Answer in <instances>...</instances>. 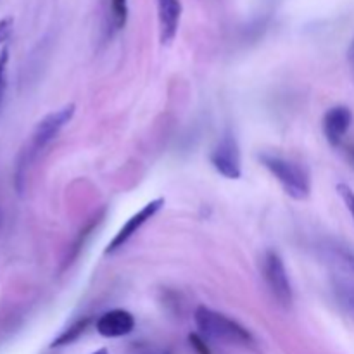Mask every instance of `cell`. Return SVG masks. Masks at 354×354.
<instances>
[{"label": "cell", "mask_w": 354, "mask_h": 354, "mask_svg": "<svg viewBox=\"0 0 354 354\" xmlns=\"http://www.w3.org/2000/svg\"><path fill=\"white\" fill-rule=\"evenodd\" d=\"M194 320L201 334L211 341L244 348H251L254 344V337L244 325L213 308L199 306L194 313Z\"/></svg>", "instance_id": "cell-1"}, {"label": "cell", "mask_w": 354, "mask_h": 354, "mask_svg": "<svg viewBox=\"0 0 354 354\" xmlns=\"http://www.w3.org/2000/svg\"><path fill=\"white\" fill-rule=\"evenodd\" d=\"M92 354H109V353H107L106 348H102V349H99V351H95V353H92Z\"/></svg>", "instance_id": "cell-20"}, {"label": "cell", "mask_w": 354, "mask_h": 354, "mask_svg": "<svg viewBox=\"0 0 354 354\" xmlns=\"http://www.w3.org/2000/svg\"><path fill=\"white\" fill-rule=\"evenodd\" d=\"M263 277L272 296L282 306H290L292 303V283L287 273L286 263L277 251H266L263 258Z\"/></svg>", "instance_id": "cell-4"}, {"label": "cell", "mask_w": 354, "mask_h": 354, "mask_svg": "<svg viewBox=\"0 0 354 354\" xmlns=\"http://www.w3.org/2000/svg\"><path fill=\"white\" fill-rule=\"evenodd\" d=\"M190 344H192V348L196 349L199 354H211L209 349H207L206 342H204V339H201L199 335H190Z\"/></svg>", "instance_id": "cell-15"}, {"label": "cell", "mask_w": 354, "mask_h": 354, "mask_svg": "<svg viewBox=\"0 0 354 354\" xmlns=\"http://www.w3.org/2000/svg\"><path fill=\"white\" fill-rule=\"evenodd\" d=\"M158 354H169V353H158Z\"/></svg>", "instance_id": "cell-21"}, {"label": "cell", "mask_w": 354, "mask_h": 354, "mask_svg": "<svg viewBox=\"0 0 354 354\" xmlns=\"http://www.w3.org/2000/svg\"><path fill=\"white\" fill-rule=\"evenodd\" d=\"M12 17H2V19H0V45L6 44V41L9 40V37L12 35Z\"/></svg>", "instance_id": "cell-14"}, {"label": "cell", "mask_w": 354, "mask_h": 354, "mask_svg": "<svg viewBox=\"0 0 354 354\" xmlns=\"http://www.w3.org/2000/svg\"><path fill=\"white\" fill-rule=\"evenodd\" d=\"M353 124V111L348 106H334L325 113L322 127L324 135L332 147H339Z\"/></svg>", "instance_id": "cell-7"}, {"label": "cell", "mask_w": 354, "mask_h": 354, "mask_svg": "<svg viewBox=\"0 0 354 354\" xmlns=\"http://www.w3.org/2000/svg\"><path fill=\"white\" fill-rule=\"evenodd\" d=\"M109 14L114 30H123L128 21V0H109Z\"/></svg>", "instance_id": "cell-10"}, {"label": "cell", "mask_w": 354, "mask_h": 354, "mask_svg": "<svg viewBox=\"0 0 354 354\" xmlns=\"http://www.w3.org/2000/svg\"><path fill=\"white\" fill-rule=\"evenodd\" d=\"M344 299H346V303L349 304V308H351V310L354 311V290H346L344 292Z\"/></svg>", "instance_id": "cell-17"}, {"label": "cell", "mask_w": 354, "mask_h": 354, "mask_svg": "<svg viewBox=\"0 0 354 354\" xmlns=\"http://www.w3.org/2000/svg\"><path fill=\"white\" fill-rule=\"evenodd\" d=\"M7 66H9V48L3 47L0 50V106L7 88Z\"/></svg>", "instance_id": "cell-12"}, {"label": "cell", "mask_w": 354, "mask_h": 354, "mask_svg": "<svg viewBox=\"0 0 354 354\" xmlns=\"http://www.w3.org/2000/svg\"><path fill=\"white\" fill-rule=\"evenodd\" d=\"M75 104H68V106H62L61 109L52 111L47 116L41 118L40 121L35 127L33 133H31L30 144H28V151H24V162L23 165H17V182L21 180V175H23V168L35 159V156L38 152L44 151L55 137L62 131V128L73 120L75 116Z\"/></svg>", "instance_id": "cell-3"}, {"label": "cell", "mask_w": 354, "mask_h": 354, "mask_svg": "<svg viewBox=\"0 0 354 354\" xmlns=\"http://www.w3.org/2000/svg\"><path fill=\"white\" fill-rule=\"evenodd\" d=\"M337 192H339V196L342 197V201H344L346 206H348L349 213H351V216L354 220V190L349 185H346V183H339Z\"/></svg>", "instance_id": "cell-13"}, {"label": "cell", "mask_w": 354, "mask_h": 354, "mask_svg": "<svg viewBox=\"0 0 354 354\" xmlns=\"http://www.w3.org/2000/svg\"><path fill=\"white\" fill-rule=\"evenodd\" d=\"M342 261H344L349 268L354 270V254L353 252H342Z\"/></svg>", "instance_id": "cell-16"}, {"label": "cell", "mask_w": 354, "mask_h": 354, "mask_svg": "<svg viewBox=\"0 0 354 354\" xmlns=\"http://www.w3.org/2000/svg\"><path fill=\"white\" fill-rule=\"evenodd\" d=\"M97 332L102 337L107 339H118L124 337V335L131 334L135 328V317L127 310H109L99 317L95 324Z\"/></svg>", "instance_id": "cell-8"}, {"label": "cell", "mask_w": 354, "mask_h": 354, "mask_svg": "<svg viewBox=\"0 0 354 354\" xmlns=\"http://www.w3.org/2000/svg\"><path fill=\"white\" fill-rule=\"evenodd\" d=\"M85 327H86V320L78 322V324L71 325L68 330L62 332V334L59 335V337L55 339L54 342H52V348H61V346H68V344H71V342H75L76 339H78L80 335L83 334Z\"/></svg>", "instance_id": "cell-11"}, {"label": "cell", "mask_w": 354, "mask_h": 354, "mask_svg": "<svg viewBox=\"0 0 354 354\" xmlns=\"http://www.w3.org/2000/svg\"><path fill=\"white\" fill-rule=\"evenodd\" d=\"M213 168L227 180H239L242 176V156L237 138L227 131L216 142L209 154Z\"/></svg>", "instance_id": "cell-5"}, {"label": "cell", "mask_w": 354, "mask_h": 354, "mask_svg": "<svg viewBox=\"0 0 354 354\" xmlns=\"http://www.w3.org/2000/svg\"><path fill=\"white\" fill-rule=\"evenodd\" d=\"M165 203L166 201L162 199V197H158V199H154V201H151V203L145 204V206L142 207L140 211H137L133 216L128 218L127 223H124L123 227L118 230V234L114 235L113 241L107 244L106 251L104 252H106V254H114L116 251H120V249L123 248V245L127 244V242L130 241V239L133 237V235L137 234V232L140 230V228L144 227L149 220H152V218H154L156 214L162 209V207H165Z\"/></svg>", "instance_id": "cell-6"}, {"label": "cell", "mask_w": 354, "mask_h": 354, "mask_svg": "<svg viewBox=\"0 0 354 354\" xmlns=\"http://www.w3.org/2000/svg\"><path fill=\"white\" fill-rule=\"evenodd\" d=\"M0 220H2V213H0Z\"/></svg>", "instance_id": "cell-22"}, {"label": "cell", "mask_w": 354, "mask_h": 354, "mask_svg": "<svg viewBox=\"0 0 354 354\" xmlns=\"http://www.w3.org/2000/svg\"><path fill=\"white\" fill-rule=\"evenodd\" d=\"M348 154H349V158H351L353 162H354V147H349L348 149Z\"/></svg>", "instance_id": "cell-19"}, {"label": "cell", "mask_w": 354, "mask_h": 354, "mask_svg": "<svg viewBox=\"0 0 354 354\" xmlns=\"http://www.w3.org/2000/svg\"><path fill=\"white\" fill-rule=\"evenodd\" d=\"M159 38L161 44H171L176 37L182 19V2L180 0H158Z\"/></svg>", "instance_id": "cell-9"}, {"label": "cell", "mask_w": 354, "mask_h": 354, "mask_svg": "<svg viewBox=\"0 0 354 354\" xmlns=\"http://www.w3.org/2000/svg\"><path fill=\"white\" fill-rule=\"evenodd\" d=\"M259 161L275 176V180L290 199L306 201L310 197L311 175L306 166L280 154H273V152L259 154Z\"/></svg>", "instance_id": "cell-2"}, {"label": "cell", "mask_w": 354, "mask_h": 354, "mask_svg": "<svg viewBox=\"0 0 354 354\" xmlns=\"http://www.w3.org/2000/svg\"><path fill=\"white\" fill-rule=\"evenodd\" d=\"M349 61H351V66H353V69H354V41H353L351 48H349Z\"/></svg>", "instance_id": "cell-18"}]
</instances>
